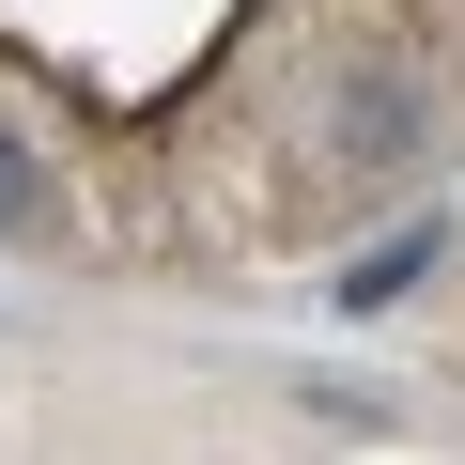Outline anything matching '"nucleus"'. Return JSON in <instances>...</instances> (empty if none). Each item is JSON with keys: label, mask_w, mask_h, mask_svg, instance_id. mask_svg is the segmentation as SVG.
<instances>
[{"label": "nucleus", "mask_w": 465, "mask_h": 465, "mask_svg": "<svg viewBox=\"0 0 465 465\" xmlns=\"http://www.w3.org/2000/svg\"><path fill=\"white\" fill-rule=\"evenodd\" d=\"M434 249H450V232H434V217H403L388 249H357V264H341V311H388V295H419V280H434Z\"/></svg>", "instance_id": "obj_2"}, {"label": "nucleus", "mask_w": 465, "mask_h": 465, "mask_svg": "<svg viewBox=\"0 0 465 465\" xmlns=\"http://www.w3.org/2000/svg\"><path fill=\"white\" fill-rule=\"evenodd\" d=\"M32 202H47V171H32V140H0V232H16Z\"/></svg>", "instance_id": "obj_3"}, {"label": "nucleus", "mask_w": 465, "mask_h": 465, "mask_svg": "<svg viewBox=\"0 0 465 465\" xmlns=\"http://www.w3.org/2000/svg\"><path fill=\"white\" fill-rule=\"evenodd\" d=\"M326 155H341V171H403V155H419V78H357L341 124H326Z\"/></svg>", "instance_id": "obj_1"}]
</instances>
